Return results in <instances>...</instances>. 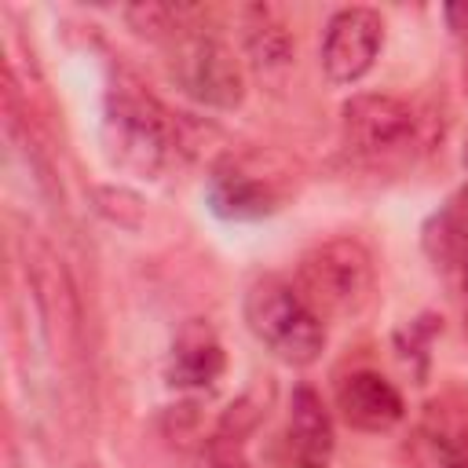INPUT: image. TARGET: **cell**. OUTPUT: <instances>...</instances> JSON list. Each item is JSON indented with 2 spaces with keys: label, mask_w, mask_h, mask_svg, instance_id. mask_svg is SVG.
<instances>
[{
  "label": "cell",
  "mask_w": 468,
  "mask_h": 468,
  "mask_svg": "<svg viewBox=\"0 0 468 468\" xmlns=\"http://www.w3.org/2000/svg\"><path fill=\"white\" fill-rule=\"evenodd\" d=\"M102 150L121 172L157 179L183 150L179 121L139 80L117 77L113 88L106 91Z\"/></svg>",
  "instance_id": "1"
},
{
  "label": "cell",
  "mask_w": 468,
  "mask_h": 468,
  "mask_svg": "<svg viewBox=\"0 0 468 468\" xmlns=\"http://www.w3.org/2000/svg\"><path fill=\"white\" fill-rule=\"evenodd\" d=\"M292 285L322 322H351L377 296L373 256L355 238L318 241L300 256Z\"/></svg>",
  "instance_id": "2"
},
{
  "label": "cell",
  "mask_w": 468,
  "mask_h": 468,
  "mask_svg": "<svg viewBox=\"0 0 468 468\" xmlns=\"http://www.w3.org/2000/svg\"><path fill=\"white\" fill-rule=\"evenodd\" d=\"M249 333L285 366H311L325 347V322L311 311L300 289L285 278H256L241 303Z\"/></svg>",
  "instance_id": "3"
},
{
  "label": "cell",
  "mask_w": 468,
  "mask_h": 468,
  "mask_svg": "<svg viewBox=\"0 0 468 468\" xmlns=\"http://www.w3.org/2000/svg\"><path fill=\"white\" fill-rule=\"evenodd\" d=\"M292 194V165L274 150H230L223 154L208 179L205 201L219 219L249 223L267 219L285 208Z\"/></svg>",
  "instance_id": "4"
},
{
  "label": "cell",
  "mask_w": 468,
  "mask_h": 468,
  "mask_svg": "<svg viewBox=\"0 0 468 468\" xmlns=\"http://www.w3.org/2000/svg\"><path fill=\"white\" fill-rule=\"evenodd\" d=\"M340 135H344V146L351 157L384 165V161L406 157L413 150V143L420 139V117L399 95L362 91L344 102Z\"/></svg>",
  "instance_id": "5"
},
{
  "label": "cell",
  "mask_w": 468,
  "mask_h": 468,
  "mask_svg": "<svg viewBox=\"0 0 468 468\" xmlns=\"http://www.w3.org/2000/svg\"><path fill=\"white\" fill-rule=\"evenodd\" d=\"M172 77L176 84L197 99L201 106L216 110H234L245 99V73L234 51L208 37V33H183L176 37V55H172Z\"/></svg>",
  "instance_id": "6"
},
{
  "label": "cell",
  "mask_w": 468,
  "mask_h": 468,
  "mask_svg": "<svg viewBox=\"0 0 468 468\" xmlns=\"http://www.w3.org/2000/svg\"><path fill=\"white\" fill-rule=\"evenodd\" d=\"M384 44V18L373 7H340L329 15L322 33V69L333 84L362 80Z\"/></svg>",
  "instance_id": "7"
},
{
  "label": "cell",
  "mask_w": 468,
  "mask_h": 468,
  "mask_svg": "<svg viewBox=\"0 0 468 468\" xmlns=\"http://www.w3.org/2000/svg\"><path fill=\"white\" fill-rule=\"evenodd\" d=\"M402 453L410 468H468V406H453V399L431 402Z\"/></svg>",
  "instance_id": "8"
},
{
  "label": "cell",
  "mask_w": 468,
  "mask_h": 468,
  "mask_svg": "<svg viewBox=\"0 0 468 468\" xmlns=\"http://www.w3.org/2000/svg\"><path fill=\"white\" fill-rule=\"evenodd\" d=\"M329 457H333V417L311 384H296L278 468H329Z\"/></svg>",
  "instance_id": "9"
},
{
  "label": "cell",
  "mask_w": 468,
  "mask_h": 468,
  "mask_svg": "<svg viewBox=\"0 0 468 468\" xmlns=\"http://www.w3.org/2000/svg\"><path fill=\"white\" fill-rule=\"evenodd\" d=\"M223 369H227V355H223V340L212 329V322L186 318L172 336L165 380L176 391H205L223 377Z\"/></svg>",
  "instance_id": "10"
},
{
  "label": "cell",
  "mask_w": 468,
  "mask_h": 468,
  "mask_svg": "<svg viewBox=\"0 0 468 468\" xmlns=\"http://www.w3.org/2000/svg\"><path fill=\"white\" fill-rule=\"evenodd\" d=\"M336 410L355 431H391L406 417L399 388L377 369H355L336 384Z\"/></svg>",
  "instance_id": "11"
},
{
  "label": "cell",
  "mask_w": 468,
  "mask_h": 468,
  "mask_svg": "<svg viewBox=\"0 0 468 468\" xmlns=\"http://www.w3.org/2000/svg\"><path fill=\"white\" fill-rule=\"evenodd\" d=\"M424 252L435 263V271H442L446 278H453L464 311H468V197H453L446 201L424 227Z\"/></svg>",
  "instance_id": "12"
},
{
  "label": "cell",
  "mask_w": 468,
  "mask_h": 468,
  "mask_svg": "<svg viewBox=\"0 0 468 468\" xmlns=\"http://www.w3.org/2000/svg\"><path fill=\"white\" fill-rule=\"evenodd\" d=\"M245 48L252 55V66L263 77L285 73L292 66V51H296L292 33L274 7H249L245 11Z\"/></svg>",
  "instance_id": "13"
},
{
  "label": "cell",
  "mask_w": 468,
  "mask_h": 468,
  "mask_svg": "<svg viewBox=\"0 0 468 468\" xmlns=\"http://www.w3.org/2000/svg\"><path fill=\"white\" fill-rule=\"evenodd\" d=\"M267 406H271V384H256L249 391H241L219 417V424L212 428V435L219 439H234V442H249V435L260 428V420L267 417Z\"/></svg>",
  "instance_id": "14"
},
{
  "label": "cell",
  "mask_w": 468,
  "mask_h": 468,
  "mask_svg": "<svg viewBox=\"0 0 468 468\" xmlns=\"http://www.w3.org/2000/svg\"><path fill=\"white\" fill-rule=\"evenodd\" d=\"M91 197H95L99 216H106L110 223H117V227H124V230H135V227L143 223V197H139L135 190L110 183V186H95Z\"/></svg>",
  "instance_id": "15"
},
{
  "label": "cell",
  "mask_w": 468,
  "mask_h": 468,
  "mask_svg": "<svg viewBox=\"0 0 468 468\" xmlns=\"http://www.w3.org/2000/svg\"><path fill=\"white\" fill-rule=\"evenodd\" d=\"M205 468H252V461L245 453V442L208 435V442H205Z\"/></svg>",
  "instance_id": "16"
},
{
  "label": "cell",
  "mask_w": 468,
  "mask_h": 468,
  "mask_svg": "<svg viewBox=\"0 0 468 468\" xmlns=\"http://www.w3.org/2000/svg\"><path fill=\"white\" fill-rule=\"evenodd\" d=\"M442 15H446L450 33L457 37V44H461V48H464V55H468V4H450Z\"/></svg>",
  "instance_id": "17"
},
{
  "label": "cell",
  "mask_w": 468,
  "mask_h": 468,
  "mask_svg": "<svg viewBox=\"0 0 468 468\" xmlns=\"http://www.w3.org/2000/svg\"><path fill=\"white\" fill-rule=\"evenodd\" d=\"M464 165H468V146H464Z\"/></svg>",
  "instance_id": "18"
}]
</instances>
